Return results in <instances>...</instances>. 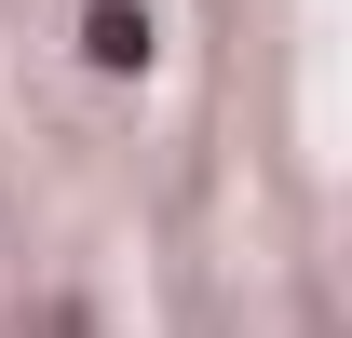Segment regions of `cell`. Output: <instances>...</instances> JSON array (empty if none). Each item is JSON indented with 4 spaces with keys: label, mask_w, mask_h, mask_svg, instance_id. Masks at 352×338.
Segmentation results:
<instances>
[{
    "label": "cell",
    "mask_w": 352,
    "mask_h": 338,
    "mask_svg": "<svg viewBox=\"0 0 352 338\" xmlns=\"http://www.w3.org/2000/svg\"><path fill=\"white\" fill-rule=\"evenodd\" d=\"M135 54H149V14L135 0H95V68H135Z\"/></svg>",
    "instance_id": "obj_1"
}]
</instances>
